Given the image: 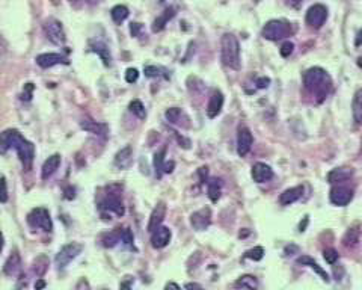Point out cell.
Returning <instances> with one entry per match:
<instances>
[{"instance_id": "1", "label": "cell", "mask_w": 362, "mask_h": 290, "mask_svg": "<svg viewBox=\"0 0 362 290\" xmlns=\"http://www.w3.org/2000/svg\"><path fill=\"white\" fill-rule=\"evenodd\" d=\"M8 148L16 150L24 171H31L33 157H35L33 144L29 142L27 139H24L18 130L9 129V130H5L2 133V153H6Z\"/></svg>"}, {"instance_id": "2", "label": "cell", "mask_w": 362, "mask_h": 290, "mask_svg": "<svg viewBox=\"0 0 362 290\" xmlns=\"http://www.w3.org/2000/svg\"><path fill=\"white\" fill-rule=\"evenodd\" d=\"M303 86L315 97L317 103H322L332 91V79L323 68L313 67L303 73Z\"/></svg>"}, {"instance_id": "3", "label": "cell", "mask_w": 362, "mask_h": 290, "mask_svg": "<svg viewBox=\"0 0 362 290\" xmlns=\"http://www.w3.org/2000/svg\"><path fill=\"white\" fill-rule=\"evenodd\" d=\"M220 61L231 70H240V43L232 34H225L220 38Z\"/></svg>"}, {"instance_id": "4", "label": "cell", "mask_w": 362, "mask_h": 290, "mask_svg": "<svg viewBox=\"0 0 362 290\" xmlns=\"http://www.w3.org/2000/svg\"><path fill=\"white\" fill-rule=\"evenodd\" d=\"M263 38L269 41H278L295 34V27L291 23L284 20H270L263 27Z\"/></svg>"}, {"instance_id": "5", "label": "cell", "mask_w": 362, "mask_h": 290, "mask_svg": "<svg viewBox=\"0 0 362 290\" xmlns=\"http://www.w3.org/2000/svg\"><path fill=\"white\" fill-rule=\"evenodd\" d=\"M27 222L33 228H41L46 233H50L53 230V222L47 209L44 207H36V209L31 210L27 215Z\"/></svg>"}, {"instance_id": "6", "label": "cell", "mask_w": 362, "mask_h": 290, "mask_svg": "<svg viewBox=\"0 0 362 290\" xmlns=\"http://www.w3.org/2000/svg\"><path fill=\"white\" fill-rule=\"evenodd\" d=\"M82 251H83V246L80 243L73 242V243L64 245L59 250V253L56 254V258H54V263H56L58 269H64L69 261H73Z\"/></svg>"}, {"instance_id": "7", "label": "cell", "mask_w": 362, "mask_h": 290, "mask_svg": "<svg viewBox=\"0 0 362 290\" xmlns=\"http://www.w3.org/2000/svg\"><path fill=\"white\" fill-rule=\"evenodd\" d=\"M44 32H46V36L51 41L53 44L56 46H64L65 41H66V36H65V32H64V26L59 20L56 18H47L44 21Z\"/></svg>"}, {"instance_id": "8", "label": "cell", "mask_w": 362, "mask_h": 290, "mask_svg": "<svg viewBox=\"0 0 362 290\" xmlns=\"http://www.w3.org/2000/svg\"><path fill=\"white\" fill-rule=\"evenodd\" d=\"M328 20V8L322 3H317V5H313L308 12H306V17H305V21L306 24H308L310 27H313V29H320Z\"/></svg>"}, {"instance_id": "9", "label": "cell", "mask_w": 362, "mask_h": 290, "mask_svg": "<svg viewBox=\"0 0 362 290\" xmlns=\"http://www.w3.org/2000/svg\"><path fill=\"white\" fill-rule=\"evenodd\" d=\"M329 200L332 204L344 207L353 200V189L349 186H344V185L333 186L330 189V193H329Z\"/></svg>"}, {"instance_id": "10", "label": "cell", "mask_w": 362, "mask_h": 290, "mask_svg": "<svg viewBox=\"0 0 362 290\" xmlns=\"http://www.w3.org/2000/svg\"><path fill=\"white\" fill-rule=\"evenodd\" d=\"M212 224V210L208 207H204L201 210H197L190 215V225L197 231H204Z\"/></svg>"}, {"instance_id": "11", "label": "cell", "mask_w": 362, "mask_h": 290, "mask_svg": "<svg viewBox=\"0 0 362 290\" xmlns=\"http://www.w3.org/2000/svg\"><path fill=\"white\" fill-rule=\"evenodd\" d=\"M118 193H119V192H112V190H109L107 197L100 203V207H101L103 210L114 212V213H116L118 216H122V215L125 213V209H124L122 201H121V198H119Z\"/></svg>"}, {"instance_id": "12", "label": "cell", "mask_w": 362, "mask_h": 290, "mask_svg": "<svg viewBox=\"0 0 362 290\" xmlns=\"http://www.w3.org/2000/svg\"><path fill=\"white\" fill-rule=\"evenodd\" d=\"M252 144H254V137H252L250 130L245 126L239 127V133H237V153H239V156L245 157L250 151V148H252Z\"/></svg>"}, {"instance_id": "13", "label": "cell", "mask_w": 362, "mask_h": 290, "mask_svg": "<svg viewBox=\"0 0 362 290\" xmlns=\"http://www.w3.org/2000/svg\"><path fill=\"white\" fill-rule=\"evenodd\" d=\"M35 61H36V64L41 68H51V67L59 65V64H64V65L69 64V61L64 56V54H61V53H43V54H38Z\"/></svg>"}, {"instance_id": "14", "label": "cell", "mask_w": 362, "mask_h": 290, "mask_svg": "<svg viewBox=\"0 0 362 290\" xmlns=\"http://www.w3.org/2000/svg\"><path fill=\"white\" fill-rule=\"evenodd\" d=\"M172 238V233L168 227H159L156 231H152V236H151V246L156 248V250H162L166 245L171 242Z\"/></svg>"}, {"instance_id": "15", "label": "cell", "mask_w": 362, "mask_h": 290, "mask_svg": "<svg viewBox=\"0 0 362 290\" xmlns=\"http://www.w3.org/2000/svg\"><path fill=\"white\" fill-rule=\"evenodd\" d=\"M114 163L118 170H129L133 163V148L130 145H125L124 148H121L115 156Z\"/></svg>"}, {"instance_id": "16", "label": "cell", "mask_w": 362, "mask_h": 290, "mask_svg": "<svg viewBox=\"0 0 362 290\" xmlns=\"http://www.w3.org/2000/svg\"><path fill=\"white\" fill-rule=\"evenodd\" d=\"M165 216H166V204H165L163 201H160V203L154 207V210H152V213H151V216H149V222H148V227H147L148 231H149V233L156 231V230L162 225Z\"/></svg>"}, {"instance_id": "17", "label": "cell", "mask_w": 362, "mask_h": 290, "mask_svg": "<svg viewBox=\"0 0 362 290\" xmlns=\"http://www.w3.org/2000/svg\"><path fill=\"white\" fill-rule=\"evenodd\" d=\"M222 107H224V94H222L220 91H214L210 97V100H208V104H207V117L216 118L220 114Z\"/></svg>"}, {"instance_id": "18", "label": "cell", "mask_w": 362, "mask_h": 290, "mask_svg": "<svg viewBox=\"0 0 362 290\" xmlns=\"http://www.w3.org/2000/svg\"><path fill=\"white\" fill-rule=\"evenodd\" d=\"M273 177V170L266 163H255L252 167V178L257 183H266Z\"/></svg>"}, {"instance_id": "19", "label": "cell", "mask_w": 362, "mask_h": 290, "mask_svg": "<svg viewBox=\"0 0 362 290\" xmlns=\"http://www.w3.org/2000/svg\"><path fill=\"white\" fill-rule=\"evenodd\" d=\"M80 127L85 130V132L97 135V136H106L107 132H109L107 124L99 122V121H92V119H83V121H80Z\"/></svg>"}, {"instance_id": "20", "label": "cell", "mask_w": 362, "mask_h": 290, "mask_svg": "<svg viewBox=\"0 0 362 290\" xmlns=\"http://www.w3.org/2000/svg\"><path fill=\"white\" fill-rule=\"evenodd\" d=\"M20 271H21V258H20V254L17 251H14V253H11V256L5 261L3 272L6 275H9V277H16Z\"/></svg>"}, {"instance_id": "21", "label": "cell", "mask_w": 362, "mask_h": 290, "mask_svg": "<svg viewBox=\"0 0 362 290\" xmlns=\"http://www.w3.org/2000/svg\"><path fill=\"white\" fill-rule=\"evenodd\" d=\"M61 165V154H53L50 156L44 165H43V170H41V177H43V180H47V178H50L54 172L58 171Z\"/></svg>"}, {"instance_id": "22", "label": "cell", "mask_w": 362, "mask_h": 290, "mask_svg": "<svg viewBox=\"0 0 362 290\" xmlns=\"http://www.w3.org/2000/svg\"><path fill=\"white\" fill-rule=\"evenodd\" d=\"M302 195H303V186L290 188V189H287V190H284V192L281 193L280 203H281L282 205H290V204L296 203Z\"/></svg>"}, {"instance_id": "23", "label": "cell", "mask_w": 362, "mask_h": 290, "mask_svg": "<svg viewBox=\"0 0 362 290\" xmlns=\"http://www.w3.org/2000/svg\"><path fill=\"white\" fill-rule=\"evenodd\" d=\"M297 265H302V266H310L311 269H314L320 277H322V280L323 281H326V283H329V275H328V272L322 268V266H318V263L315 260H313L310 256H300L299 258H297Z\"/></svg>"}, {"instance_id": "24", "label": "cell", "mask_w": 362, "mask_h": 290, "mask_svg": "<svg viewBox=\"0 0 362 290\" xmlns=\"http://www.w3.org/2000/svg\"><path fill=\"white\" fill-rule=\"evenodd\" d=\"M353 175L352 168H335L328 174V182L329 183H343Z\"/></svg>"}, {"instance_id": "25", "label": "cell", "mask_w": 362, "mask_h": 290, "mask_svg": "<svg viewBox=\"0 0 362 290\" xmlns=\"http://www.w3.org/2000/svg\"><path fill=\"white\" fill-rule=\"evenodd\" d=\"M174 16H175V8H168V9H166L162 14V16H159L154 20V23H152V32H156V34L162 32L165 29V26L168 24V21L174 18Z\"/></svg>"}, {"instance_id": "26", "label": "cell", "mask_w": 362, "mask_h": 290, "mask_svg": "<svg viewBox=\"0 0 362 290\" xmlns=\"http://www.w3.org/2000/svg\"><path fill=\"white\" fill-rule=\"evenodd\" d=\"M165 117H166V119H168L171 124H178V126L187 127L186 124H184L183 121H181V119L189 121V117H187L181 109H178V107H171V109H168V110L165 112Z\"/></svg>"}, {"instance_id": "27", "label": "cell", "mask_w": 362, "mask_h": 290, "mask_svg": "<svg viewBox=\"0 0 362 290\" xmlns=\"http://www.w3.org/2000/svg\"><path fill=\"white\" fill-rule=\"evenodd\" d=\"M361 240V230L358 227H350L343 236V245L346 248H355Z\"/></svg>"}, {"instance_id": "28", "label": "cell", "mask_w": 362, "mask_h": 290, "mask_svg": "<svg viewBox=\"0 0 362 290\" xmlns=\"http://www.w3.org/2000/svg\"><path fill=\"white\" fill-rule=\"evenodd\" d=\"M352 114L355 122L361 124L362 122V88H359L355 95H353V102H352Z\"/></svg>"}, {"instance_id": "29", "label": "cell", "mask_w": 362, "mask_h": 290, "mask_svg": "<svg viewBox=\"0 0 362 290\" xmlns=\"http://www.w3.org/2000/svg\"><path fill=\"white\" fill-rule=\"evenodd\" d=\"M91 50L99 54L106 67H109L110 64H112V54H110V50H109V47L106 44H103V43H94V44H91Z\"/></svg>"}, {"instance_id": "30", "label": "cell", "mask_w": 362, "mask_h": 290, "mask_svg": "<svg viewBox=\"0 0 362 290\" xmlns=\"http://www.w3.org/2000/svg\"><path fill=\"white\" fill-rule=\"evenodd\" d=\"M122 240V230L121 228H115L112 231H109L107 234H104L101 242L104 248H114L116 246L119 242Z\"/></svg>"}, {"instance_id": "31", "label": "cell", "mask_w": 362, "mask_h": 290, "mask_svg": "<svg viewBox=\"0 0 362 290\" xmlns=\"http://www.w3.org/2000/svg\"><path fill=\"white\" fill-rule=\"evenodd\" d=\"M235 287H242L246 290H257L258 289V281L254 275H243L237 281H235Z\"/></svg>"}, {"instance_id": "32", "label": "cell", "mask_w": 362, "mask_h": 290, "mask_svg": "<svg viewBox=\"0 0 362 290\" xmlns=\"http://www.w3.org/2000/svg\"><path fill=\"white\" fill-rule=\"evenodd\" d=\"M208 197L213 203H216L220 198V192H222V182L219 178H212L210 182H208Z\"/></svg>"}, {"instance_id": "33", "label": "cell", "mask_w": 362, "mask_h": 290, "mask_svg": "<svg viewBox=\"0 0 362 290\" xmlns=\"http://www.w3.org/2000/svg\"><path fill=\"white\" fill-rule=\"evenodd\" d=\"M129 14H130V11H129V8L127 6H124V5H116V6H114L112 8V11H110V17H112V20L115 21V23H122L125 18L129 17Z\"/></svg>"}, {"instance_id": "34", "label": "cell", "mask_w": 362, "mask_h": 290, "mask_svg": "<svg viewBox=\"0 0 362 290\" xmlns=\"http://www.w3.org/2000/svg\"><path fill=\"white\" fill-rule=\"evenodd\" d=\"M47 269H49V258H47V256H44V254L38 256L33 260V272L38 275V277H43Z\"/></svg>"}, {"instance_id": "35", "label": "cell", "mask_w": 362, "mask_h": 290, "mask_svg": "<svg viewBox=\"0 0 362 290\" xmlns=\"http://www.w3.org/2000/svg\"><path fill=\"white\" fill-rule=\"evenodd\" d=\"M129 109H130V112L132 114H134L137 118H141V119H144L145 117H147V110H145V106L142 104V102L141 100H133V102H130V106H129Z\"/></svg>"}, {"instance_id": "36", "label": "cell", "mask_w": 362, "mask_h": 290, "mask_svg": "<svg viewBox=\"0 0 362 290\" xmlns=\"http://www.w3.org/2000/svg\"><path fill=\"white\" fill-rule=\"evenodd\" d=\"M154 168H156L157 177H162V172H165V150L154 154Z\"/></svg>"}, {"instance_id": "37", "label": "cell", "mask_w": 362, "mask_h": 290, "mask_svg": "<svg viewBox=\"0 0 362 290\" xmlns=\"http://www.w3.org/2000/svg\"><path fill=\"white\" fill-rule=\"evenodd\" d=\"M263 257H264L263 246H255V248H252V250H249V251L245 253V258H250L254 261H260Z\"/></svg>"}, {"instance_id": "38", "label": "cell", "mask_w": 362, "mask_h": 290, "mask_svg": "<svg viewBox=\"0 0 362 290\" xmlns=\"http://www.w3.org/2000/svg\"><path fill=\"white\" fill-rule=\"evenodd\" d=\"M145 76H148V77H165V79H169V77H166L165 74H162V71H166V70H163V68H160V67H154V65H147L145 67Z\"/></svg>"}, {"instance_id": "39", "label": "cell", "mask_w": 362, "mask_h": 290, "mask_svg": "<svg viewBox=\"0 0 362 290\" xmlns=\"http://www.w3.org/2000/svg\"><path fill=\"white\" fill-rule=\"evenodd\" d=\"M323 257H325V260H326V263H329V265H335L340 256H338V253H337L335 250H333V248H328V250L323 251Z\"/></svg>"}, {"instance_id": "40", "label": "cell", "mask_w": 362, "mask_h": 290, "mask_svg": "<svg viewBox=\"0 0 362 290\" xmlns=\"http://www.w3.org/2000/svg\"><path fill=\"white\" fill-rule=\"evenodd\" d=\"M293 50H295V44L291 43V41H285V43L281 46V49H280V53H281V56H284V58H288L291 53H293Z\"/></svg>"}, {"instance_id": "41", "label": "cell", "mask_w": 362, "mask_h": 290, "mask_svg": "<svg viewBox=\"0 0 362 290\" xmlns=\"http://www.w3.org/2000/svg\"><path fill=\"white\" fill-rule=\"evenodd\" d=\"M139 79V71L136 68H129L127 71H125V80H127V84H134Z\"/></svg>"}, {"instance_id": "42", "label": "cell", "mask_w": 362, "mask_h": 290, "mask_svg": "<svg viewBox=\"0 0 362 290\" xmlns=\"http://www.w3.org/2000/svg\"><path fill=\"white\" fill-rule=\"evenodd\" d=\"M133 233L130 231V228H124L122 230V242L127 245V246H132L133 245Z\"/></svg>"}, {"instance_id": "43", "label": "cell", "mask_w": 362, "mask_h": 290, "mask_svg": "<svg viewBox=\"0 0 362 290\" xmlns=\"http://www.w3.org/2000/svg\"><path fill=\"white\" fill-rule=\"evenodd\" d=\"M32 92H33V84H26L24 85V89H23V94H21V99L29 102L32 99Z\"/></svg>"}, {"instance_id": "44", "label": "cell", "mask_w": 362, "mask_h": 290, "mask_svg": "<svg viewBox=\"0 0 362 290\" xmlns=\"http://www.w3.org/2000/svg\"><path fill=\"white\" fill-rule=\"evenodd\" d=\"M0 201L6 203L8 201V186H6V178L2 177V193H0Z\"/></svg>"}, {"instance_id": "45", "label": "cell", "mask_w": 362, "mask_h": 290, "mask_svg": "<svg viewBox=\"0 0 362 290\" xmlns=\"http://www.w3.org/2000/svg\"><path fill=\"white\" fill-rule=\"evenodd\" d=\"M141 29H142V24L141 23H132L130 24V34H132V36H137L139 32H141Z\"/></svg>"}, {"instance_id": "46", "label": "cell", "mask_w": 362, "mask_h": 290, "mask_svg": "<svg viewBox=\"0 0 362 290\" xmlns=\"http://www.w3.org/2000/svg\"><path fill=\"white\" fill-rule=\"evenodd\" d=\"M76 290H91L88 280H85V278L79 280V283H77V286H76Z\"/></svg>"}, {"instance_id": "47", "label": "cell", "mask_w": 362, "mask_h": 290, "mask_svg": "<svg viewBox=\"0 0 362 290\" xmlns=\"http://www.w3.org/2000/svg\"><path fill=\"white\" fill-rule=\"evenodd\" d=\"M269 84H270V79L269 77H260L258 80H257V86L258 88H267L269 86Z\"/></svg>"}, {"instance_id": "48", "label": "cell", "mask_w": 362, "mask_h": 290, "mask_svg": "<svg viewBox=\"0 0 362 290\" xmlns=\"http://www.w3.org/2000/svg\"><path fill=\"white\" fill-rule=\"evenodd\" d=\"M64 192H65V195H64V197H65L66 200H73V198L76 197V190H74V188H71V186L65 188Z\"/></svg>"}, {"instance_id": "49", "label": "cell", "mask_w": 362, "mask_h": 290, "mask_svg": "<svg viewBox=\"0 0 362 290\" xmlns=\"http://www.w3.org/2000/svg\"><path fill=\"white\" fill-rule=\"evenodd\" d=\"M297 253L299 251V246L297 245H287L285 246V250H284V254L285 256H293V254H291V253Z\"/></svg>"}, {"instance_id": "50", "label": "cell", "mask_w": 362, "mask_h": 290, "mask_svg": "<svg viewBox=\"0 0 362 290\" xmlns=\"http://www.w3.org/2000/svg\"><path fill=\"white\" fill-rule=\"evenodd\" d=\"M285 3L291 8H300V5L303 3V0H285Z\"/></svg>"}, {"instance_id": "51", "label": "cell", "mask_w": 362, "mask_h": 290, "mask_svg": "<svg viewBox=\"0 0 362 290\" xmlns=\"http://www.w3.org/2000/svg\"><path fill=\"white\" fill-rule=\"evenodd\" d=\"M184 289H186V290H204L198 283H187Z\"/></svg>"}, {"instance_id": "52", "label": "cell", "mask_w": 362, "mask_h": 290, "mask_svg": "<svg viewBox=\"0 0 362 290\" xmlns=\"http://www.w3.org/2000/svg\"><path fill=\"white\" fill-rule=\"evenodd\" d=\"M165 290H181V289H180V286H178L177 283L171 281V283H168V284H166Z\"/></svg>"}, {"instance_id": "53", "label": "cell", "mask_w": 362, "mask_h": 290, "mask_svg": "<svg viewBox=\"0 0 362 290\" xmlns=\"http://www.w3.org/2000/svg\"><path fill=\"white\" fill-rule=\"evenodd\" d=\"M44 287H46V281H44V280H41V278H39V280L35 283V289H36V290H43Z\"/></svg>"}, {"instance_id": "54", "label": "cell", "mask_w": 362, "mask_h": 290, "mask_svg": "<svg viewBox=\"0 0 362 290\" xmlns=\"http://www.w3.org/2000/svg\"><path fill=\"white\" fill-rule=\"evenodd\" d=\"M119 290H132V286H130V283H129V281H124V283H121V286H119Z\"/></svg>"}, {"instance_id": "55", "label": "cell", "mask_w": 362, "mask_h": 290, "mask_svg": "<svg viewBox=\"0 0 362 290\" xmlns=\"http://www.w3.org/2000/svg\"><path fill=\"white\" fill-rule=\"evenodd\" d=\"M306 224H308V216H305V219H303V224L300 222V225H299V231H305Z\"/></svg>"}, {"instance_id": "56", "label": "cell", "mask_w": 362, "mask_h": 290, "mask_svg": "<svg viewBox=\"0 0 362 290\" xmlns=\"http://www.w3.org/2000/svg\"><path fill=\"white\" fill-rule=\"evenodd\" d=\"M356 46H362V29L358 32V36H356Z\"/></svg>"}, {"instance_id": "57", "label": "cell", "mask_w": 362, "mask_h": 290, "mask_svg": "<svg viewBox=\"0 0 362 290\" xmlns=\"http://www.w3.org/2000/svg\"><path fill=\"white\" fill-rule=\"evenodd\" d=\"M358 67H359V68H362V56H361V58H358Z\"/></svg>"}, {"instance_id": "58", "label": "cell", "mask_w": 362, "mask_h": 290, "mask_svg": "<svg viewBox=\"0 0 362 290\" xmlns=\"http://www.w3.org/2000/svg\"><path fill=\"white\" fill-rule=\"evenodd\" d=\"M361 154H362V141H361Z\"/></svg>"}, {"instance_id": "59", "label": "cell", "mask_w": 362, "mask_h": 290, "mask_svg": "<svg viewBox=\"0 0 362 290\" xmlns=\"http://www.w3.org/2000/svg\"><path fill=\"white\" fill-rule=\"evenodd\" d=\"M71 2H73V0H71Z\"/></svg>"}]
</instances>
